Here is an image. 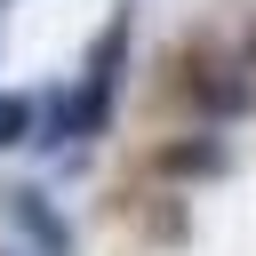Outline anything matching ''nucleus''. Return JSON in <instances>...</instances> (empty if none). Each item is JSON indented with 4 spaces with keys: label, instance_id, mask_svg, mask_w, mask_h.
<instances>
[{
    "label": "nucleus",
    "instance_id": "obj_1",
    "mask_svg": "<svg viewBox=\"0 0 256 256\" xmlns=\"http://www.w3.org/2000/svg\"><path fill=\"white\" fill-rule=\"evenodd\" d=\"M8 216H16V224L48 248V256H64V224L48 216V200H40V192H8Z\"/></svg>",
    "mask_w": 256,
    "mask_h": 256
},
{
    "label": "nucleus",
    "instance_id": "obj_2",
    "mask_svg": "<svg viewBox=\"0 0 256 256\" xmlns=\"http://www.w3.org/2000/svg\"><path fill=\"white\" fill-rule=\"evenodd\" d=\"M24 120H32L24 104H0V144H16V136H24Z\"/></svg>",
    "mask_w": 256,
    "mask_h": 256
}]
</instances>
